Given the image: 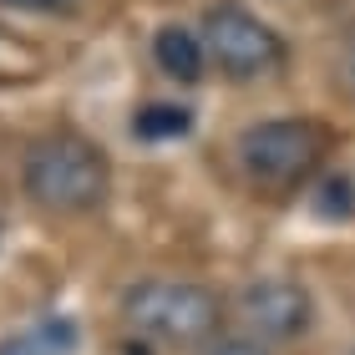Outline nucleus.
I'll return each instance as SVG.
<instances>
[{"instance_id": "11", "label": "nucleus", "mask_w": 355, "mask_h": 355, "mask_svg": "<svg viewBox=\"0 0 355 355\" xmlns=\"http://www.w3.org/2000/svg\"><path fill=\"white\" fill-rule=\"evenodd\" d=\"M335 82H340L350 96H355V36L345 41V51L340 56H335Z\"/></svg>"}, {"instance_id": "10", "label": "nucleus", "mask_w": 355, "mask_h": 355, "mask_svg": "<svg viewBox=\"0 0 355 355\" xmlns=\"http://www.w3.org/2000/svg\"><path fill=\"white\" fill-rule=\"evenodd\" d=\"M203 355H269V350H264V340H254V335H234V340L208 345Z\"/></svg>"}, {"instance_id": "5", "label": "nucleus", "mask_w": 355, "mask_h": 355, "mask_svg": "<svg viewBox=\"0 0 355 355\" xmlns=\"http://www.w3.org/2000/svg\"><path fill=\"white\" fill-rule=\"evenodd\" d=\"M239 320L249 325L254 340H300L315 320V300L300 279L264 274L239 289Z\"/></svg>"}, {"instance_id": "7", "label": "nucleus", "mask_w": 355, "mask_h": 355, "mask_svg": "<svg viewBox=\"0 0 355 355\" xmlns=\"http://www.w3.org/2000/svg\"><path fill=\"white\" fill-rule=\"evenodd\" d=\"M71 345H76V325H71V320H61V315H46L31 330L0 340V355H67Z\"/></svg>"}, {"instance_id": "14", "label": "nucleus", "mask_w": 355, "mask_h": 355, "mask_svg": "<svg viewBox=\"0 0 355 355\" xmlns=\"http://www.w3.org/2000/svg\"><path fill=\"white\" fill-rule=\"evenodd\" d=\"M350 355H355V350H350Z\"/></svg>"}, {"instance_id": "2", "label": "nucleus", "mask_w": 355, "mask_h": 355, "mask_svg": "<svg viewBox=\"0 0 355 355\" xmlns=\"http://www.w3.org/2000/svg\"><path fill=\"white\" fill-rule=\"evenodd\" d=\"M234 153L249 183L289 193V188H304L315 178V168L325 163L330 132L310 117H269V122H249L239 132Z\"/></svg>"}, {"instance_id": "3", "label": "nucleus", "mask_w": 355, "mask_h": 355, "mask_svg": "<svg viewBox=\"0 0 355 355\" xmlns=\"http://www.w3.org/2000/svg\"><path fill=\"white\" fill-rule=\"evenodd\" d=\"M122 320L163 345H203L218 335L223 304L208 284L193 279H142L122 295Z\"/></svg>"}, {"instance_id": "13", "label": "nucleus", "mask_w": 355, "mask_h": 355, "mask_svg": "<svg viewBox=\"0 0 355 355\" xmlns=\"http://www.w3.org/2000/svg\"><path fill=\"white\" fill-rule=\"evenodd\" d=\"M0 234H6V223H0Z\"/></svg>"}, {"instance_id": "1", "label": "nucleus", "mask_w": 355, "mask_h": 355, "mask_svg": "<svg viewBox=\"0 0 355 355\" xmlns=\"http://www.w3.org/2000/svg\"><path fill=\"white\" fill-rule=\"evenodd\" d=\"M21 188L46 214H92L112 188V168L107 153L82 132H46L26 148Z\"/></svg>"}, {"instance_id": "4", "label": "nucleus", "mask_w": 355, "mask_h": 355, "mask_svg": "<svg viewBox=\"0 0 355 355\" xmlns=\"http://www.w3.org/2000/svg\"><path fill=\"white\" fill-rule=\"evenodd\" d=\"M203 46L208 61L229 76V82H259V76H274L284 67V36L269 21H259L249 6L239 0H218V6L203 10Z\"/></svg>"}, {"instance_id": "8", "label": "nucleus", "mask_w": 355, "mask_h": 355, "mask_svg": "<svg viewBox=\"0 0 355 355\" xmlns=\"http://www.w3.org/2000/svg\"><path fill=\"white\" fill-rule=\"evenodd\" d=\"M188 127H193V112L188 107H178V102H148L132 117V132L142 142H173V137H188Z\"/></svg>"}, {"instance_id": "9", "label": "nucleus", "mask_w": 355, "mask_h": 355, "mask_svg": "<svg viewBox=\"0 0 355 355\" xmlns=\"http://www.w3.org/2000/svg\"><path fill=\"white\" fill-rule=\"evenodd\" d=\"M315 208H320L325 218H350V214H355V183H350V178H325V183H320Z\"/></svg>"}, {"instance_id": "12", "label": "nucleus", "mask_w": 355, "mask_h": 355, "mask_svg": "<svg viewBox=\"0 0 355 355\" xmlns=\"http://www.w3.org/2000/svg\"><path fill=\"white\" fill-rule=\"evenodd\" d=\"M10 10H36V15H56V10H71L76 0H0Z\"/></svg>"}, {"instance_id": "6", "label": "nucleus", "mask_w": 355, "mask_h": 355, "mask_svg": "<svg viewBox=\"0 0 355 355\" xmlns=\"http://www.w3.org/2000/svg\"><path fill=\"white\" fill-rule=\"evenodd\" d=\"M153 61L173 82H198L203 67H208V46L193 26H163L153 36Z\"/></svg>"}]
</instances>
